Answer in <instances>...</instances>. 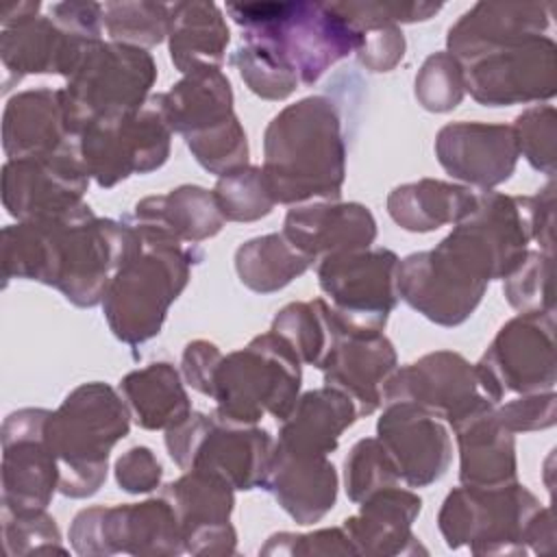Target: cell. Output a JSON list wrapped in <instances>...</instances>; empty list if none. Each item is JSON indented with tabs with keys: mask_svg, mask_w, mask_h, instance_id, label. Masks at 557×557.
<instances>
[{
	"mask_svg": "<svg viewBox=\"0 0 557 557\" xmlns=\"http://www.w3.org/2000/svg\"><path fill=\"white\" fill-rule=\"evenodd\" d=\"M157 63L146 48L98 41L63 87L72 131L109 111H131L152 96Z\"/></svg>",
	"mask_w": 557,
	"mask_h": 557,
	"instance_id": "cell-12",
	"label": "cell"
},
{
	"mask_svg": "<svg viewBox=\"0 0 557 557\" xmlns=\"http://www.w3.org/2000/svg\"><path fill=\"white\" fill-rule=\"evenodd\" d=\"M78 148L65 113L63 89L37 87L11 96L2 111V150L7 159L44 157Z\"/></svg>",
	"mask_w": 557,
	"mask_h": 557,
	"instance_id": "cell-27",
	"label": "cell"
},
{
	"mask_svg": "<svg viewBox=\"0 0 557 557\" xmlns=\"http://www.w3.org/2000/svg\"><path fill=\"white\" fill-rule=\"evenodd\" d=\"M461 67L466 91L483 107L529 104L557 94V46L548 35L492 48Z\"/></svg>",
	"mask_w": 557,
	"mask_h": 557,
	"instance_id": "cell-16",
	"label": "cell"
},
{
	"mask_svg": "<svg viewBox=\"0 0 557 557\" xmlns=\"http://www.w3.org/2000/svg\"><path fill=\"white\" fill-rule=\"evenodd\" d=\"M222 357L224 355L220 352V348L213 342H207V339L189 342L183 348V355H181L183 381L191 389L209 396L211 385H213V374H215L218 363L222 361Z\"/></svg>",
	"mask_w": 557,
	"mask_h": 557,
	"instance_id": "cell-52",
	"label": "cell"
},
{
	"mask_svg": "<svg viewBox=\"0 0 557 557\" xmlns=\"http://www.w3.org/2000/svg\"><path fill=\"white\" fill-rule=\"evenodd\" d=\"M413 94L418 104L431 113L453 111L466 96L461 63L448 50L431 52L416 74Z\"/></svg>",
	"mask_w": 557,
	"mask_h": 557,
	"instance_id": "cell-42",
	"label": "cell"
},
{
	"mask_svg": "<svg viewBox=\"0 0 557 557\" xmlns=\"http://www.w3.org/2000/svg\"><path fill=\"white\" fill-rule=\"evenodd\" d=\"M226 15L242 28V41L265 52L300 87H311L359 48V30L331 2H228Z\"/></svg>",
	"mask_w": 557,
	"mask_h": 557,
	"instance_id": "cell-3",
	"label": "cell"
},
{
	"mask_svg": "<svg viewBox=\"0 0 557 557\" xmlns=\"http://www.w3.org/2000/svg\"><path fill=\"white\" fill-rule=\"evenodd\" d=\"M2 535L9 555L28 553H65L61 533L50 513L41 511H9L2 509Z\"/></svg>",
	"mask_w": 557,
	"mask_h": 557,
	"instance_id": "cell-46",
	"label": "cell"
},
{
	"mask_svg": "<svg viewBox=\"0 0 557 557\" xmlns=\"http://www.w3.org/2000/svg\"><path fill=\"white\" fill-rule=\"evenodd\" d=\"M535 202V237L533 242L540 244V250L553 255V224H555V185L553 178L533 194Z\"/></svg>",
	"mask_w": 557,
	"mask_h": 557,
	"instance_id": "cell-53",
	"label": "cell"
},
{
	"mask_svg": "<svg viewBox=\"0 0 557 557\" xmlns=\"http://www.w3.org/2000/svg\"><path fill=\"white\" fill-rule=\"evenodd\" d=\"M339 318L324 298L296 300L276 311L270 331L285 339L305 366L320 368L337 333Z\"/></svg>",
	"mask_w": 557,
	"mask_h": 557,
	"instance_id": "cell-38",
	"label": "cell"
},
{
	"mask_svg": "<svg viewBox=\"0 0 557 557\" xmlns=\"http://www.w3.org/2000/svg\"><path fill=\"white\" fill-rule=\"evenodd\" d=\"M300 252L320 261L331 255L370 248L376 220L361 202L313 200L287 211L281 231Z\"/></svg>",
	"mask_w": 557,
	"mask_h": 557,
	"instance_id": "cell-26",
	"label": "cell"
},
{
	"mask_svg": "<svg viewBox=\"0 0 557 557\" xmlns=\"http://www.w3.org/2000/svg\"><path fill=\"white\" fill-rule=\"evenodd\" d=\"M165 448L183 472H209L235 492H248L263 483L274 437L257 424H239L215 411H191L165 431Z\"/></svg>",
	"mask_w": 557,
	"mask_h": 557,
	"instance_id": "cell-10",
	"label": "cell"
},
{
	"mask_svg": "<svg viewBox=\"0 0 557 557\" xmlns=\"http://www.w3.org/2000/svg\"><path fill=\"white\" fill-rule=\"evenodd\" d=\"M435 157L457 181L476 189H494L511 178L518 146L509 124L450 122L435 135Z\"/></svg>",
	"mask_w": 557,
	"mask_h": 557,
	"instance_id": "cell-23",
	"label": "cell"
},
{
	"mask_svg": "<svg viewBox=\"0 0 557 557\" xmlns=\"http://www.w3.org/2000/svg\"><path fill=\"white\" fill-rule=\"evenodd\" d=\"M313 263L283 233L252 237L235 250L237 278L255 294H274L287 287Z\"/></svg>",
	"mask_w": 557,
	"mask_h": 557,
	"instance_id": "cell-37",
	"label": "cell"
},
{
	"mask_svg": "<svg viewBox=\"0 0 557 557\" xmlns=\"http://www.w3.org/2000/svg\"><path fill=\"white\" fill-rule=\"evenodd\" d=\"M398 298L440 326L466 322L481 305L487 283L472 278L437 248L398 261Z\"/></svg>",
	"mask_w": 557,
	"mask_h": 557,
	"instance_id": "cell-20",
	"label": "cell"
},
{
	"mask_svg": "<svg viewBox=\"0 0 557 557\" xmlns=\"http://www.w3.org/2000/svg\"><path fill=\"white\" fill-rule=\"evenodd\" d=\"M115 481L128 494H148L159 487L163 466L148 446H133L115 461Z\"/></svg>",
	"mask_w": 557,
	"mask_h": 557,
	"instance_id": "cell-51",
	"label": "cell"
},
{
	"mask_svg": "<svg viewBox=\"0 0 557 557\" xmlns=\"http://www.w3.org/2000/svg\"><path fill=\"white\" fill-rule=\"evenodd\" d=\"M376 437L407 487H426L450 466L448 424L416 403H387L376 422Z\"/></svg>",
	"mask_w": 557,
	"mask_h": 557,
	"instance_id": "cell-21",
	"label": "cell"
},
{
	"mask_svg": "<svg viewBox=\"0 0 557 557\" xmlns=\"http://www.w3.org/2000/svg\"><path fill=\"white\" fill-rule=\"evenodd\" d=\"M337 483L329 455L289 450L274 440L261 487L296 524L320 522L337 500Z\"/></svg>",
	"mask_w": 557,
	"mask_h": 557,
	"instance_id": "cell-25",
	"label": "cell"
},
{
	"mask_svg": "<svg viewBox=\"0 0 557 557\" xmlns=\"http://www.w3.org/2000/svg\"><path fill=\"white\" fill-rule=\"evenodd\" d=\"M131 409L117 387L81 383L48 413L44 437L59 463V494L94 496L107 481L109 455L131 431Z\"/></svg>",
	"mask_w": 557,
	"mask_h": 557,
	"instance_id": "cell-4",
	"label": "cell"
},
{
	"mask_svg": "<svg viewBox=\"0 0 557 557\" xmlns=\"http://www.w3.org/2000/svg\"><path fill=\"white\" fill-rule=\"evenodd\" d=\"M231 30L222 9L207 0L170 4L168 48L181 74L200 67H222Z\"/></svg>",
	"mask_w": 557,
	"mask_h": 557,
	"instance_id": "cell-33",
	"label": "cell"
},
{
	"mask_svg": "<svg viewBox=\"0 0 557 557\" xmlns=\"http://www.w3.org/2000/svg\"><path fill=\"white\" fill-rule=\"evenodd\" d=\"M137 233L139 248L115 272L100 302L111 333L128 346H139L161 333L172 302L183 294L191 268L202 259L198 246L144 228Z\"/></svg>",
	"mask_w": 557,
	"mask_h": 557,
	"instance_id": "cell-5",
	"label": "cell"
},
{
	"mask_svg": "<svg viewBox=\"0 0 557 557\" xmlns=\"http://www.w3.org/2000/svg\"><path fill=\"white\" fill-rule=\"evenodd\" d=\"M398 255L389 248H363L318 261V285L344 326L383 331L398 305Z\"/></svg>",
	"mask_w": 557,
	"mask_h": 557,
	"instance_id": "cell-15",
	"label": "cell"
},
{
	"mask_svg": "<svg viewBox=\"0 0 557 557\" xmlns=\"http://www.w3.org/2000/svg\"><path fill=\"white\" fill-rule=\"evenodd\" d=\"M359 30L357 59L370 72H389L394 70L407 50L405 35L396 24H379Z\"/></svg>",
	"mask_w": 557,
	"mask_h": 557,
	"instance_id": "cell-50",
	"label": "cell"
},
{
	"mask_svg": "<svg viewBox=\"0 0 557 557\" xmlns=\"http://www.w3.org/2000/svg\"><path fill=\"white\" fill-rule=\"evenodd\" d=\"M48 413L26 407L2 422V509L41 511L59 492V463L44 437Z\"/></svg>",
	"mask_w": 557,
	"mask_h": 557,
	"instance_id": "cell-17",
	"label": "cell"
},
{
	"mask_svg": "<svg viewBox=\"0 0 557 557\" xmlns=\"http://www.w3.org/2000/svg\"><path fill=\"white\" fill-rule=\"evenodd\" d=\"M540 500L518 481L503 485H459L437 513L448 548L468 546L474 555H524L531 544Z\"/></svg>",
	"mask_w": 557,
	"mask_h": 557,
	"instance_id": "cell-8",
	"label": "cell"
},
{
	"mask_svg": "<svg viewBox=\"0 0 557 557\" xmlns=\"http://www.w3.org/2000/svg\"><path fill=\"white\" fill-rule=\"evenodd\" d=\"M233 102L231 81L222 67L191 70L161 94L165 120L183 139L231 120Z\"/></svg>",
	"mask_w": 557,
	"mask_h": 557,
	"instance_id": "cell-34",
	"label": "cell"
},
{
	"mask_svg": "<svg viewBox=\"0 0 557 557\" xmlns=\"http://www.w3.org/2000/svg\"><path fill=\"white\" fill-rule=\"evenodd\" d=\"M333 9L344 15L355 28H368L379 24H413L426 22L442 11V2L424 0H366V2H331Z\"/></svg>",
	"mask_w": 557,
	"mask_h": 557,
	"instance_id": "cell-47",
	"label": "cell"
},
{
	"mask_svg": "<svg viewBox=\"0 0 557 557\" xmlns=\"http://www.w3.org/2000/svg\"><path fill=\"white\" fill-rule=\"evenodd\" d=\"M555 392H537V394H522L513 398H505L496 405L498 420L511 433H529L550 429L555 424Z\"/></svg>",
	"mask_w": 557,
	"mask_h": 557,
	"instance_id": "cell-49",
	"label": "cell"
},
{
	"mask_svg": "<svg viewBox=\"0 0 557 557\" xmlns=\"http://www.w3.org/2000/svg\"><path fill=\"white\" fill-rule=\"evenodd\" d=\"M300 385L302 361L285 339L268 331L222 357L209 398L215 400L218 416L239 424H259L265 413L283 422Z\"/></svg>",
	"mask_w": 557,
	"mask_h": 557,
	"instance_id": "cell-6",
	"label": "cell"
},
{
	"mask_svg": "<svg viewBox=\"0 0 557 557\" xmlns=\"http://www.w3.org/2000/svg\"><path fill=\"white\" fill-rule=\"evenodd\" d=\"M518 154L527 163L553 178L555 174V139H557V113L553 104H533L524 109L511 124Z\"/></svg>",
	"mask_w": 557,
	"mask_h": 557,
	"instance_id": "cell-45",
	"label": "cell"
},
{
	"mask_svg": "<svg viewBox=\"0 0 557 557\" xmlns=\"http://www.w3.org/2000/svg\"><path fill=\"white\" fill-rule=\"evenodd\" d=\"M259 555H357L342 527L318 529L311 533L281 531L268 537Z\"/></svg>",
	"mask_w": 557,
	"mask_h": 557,
	"instance_id": "cell-48",
	"label": "cell"
},
{
	"mask_svg": "<svg viewBox=\"0 0 557 557\" xmlns=\"http://www.w3.org/2000/svg\"><path fill=\"white\" fill-rule=\"evenodd\" d=\"M122 220L191 246L215 237L226 222L213 189L200 185H178L165 194L146 196Z\"/></svg>",
	"mask_w": 557,
	"mask_h": 557,
	"instance_id": "cell-30",
	"label": "cell"
},
{
	"mask_svg": "<svg viewBox=\"0 0 557 557\" xmlns=\"http://www.w3.org/2000/svg\"><path fill=\"white\" fill-rule=\"evenodd\" d=\"M550 15V2H476L448 28L446 48L466 63L492 48L546 35Z\"/></svg>",
	"mask_w": 557,
	"mask_h": 557,
	"instance_id": "cell-29",
	"label": "cell"
},
{
	"mask_svg": "<svg viewBox=\"0 0 557 557\" xmlns=\"http://www.w3.org/2000/svg\"><path fill=\"white\" fill-rule=\"evenodd\" d=\"M396 368V348L383 331H355L342 324L318 370L324 376V385L346 394L361 418L374 413L383 405L385 383Z\"/></svg>",
	"mask_w": 557,
	"mask_h": 557,
	"instance_id": "cell-24",
	"label": "cell"
},
{
	"mask_svg": "<svg viewBox=\"0 0 557 557\" xmlns=\"http://www.w3.org/2000/svg\"><path fill=\"white\" fill-rule=\"evenodd\" d=\"M139 242L133 224L98 218L83 202L54 218L4 226L0 233L2 278L4 283L37 281L54 287L76 307H96Z\"/></svg>",
	"mask_w": 557,
	"mask_h": 557,
	"instance_id": "cell-1",
	"label": "cell"
},
{
	"mask_svg": "<svg viewBox=\"0 0 557 557\" xmlns=\"http://www.w3.org/2000/svg\"><path fill=\"white\" fill-rule=\"evenodd\" d=\"M533 237V196L479 189L474 209L435 248L466 274L490 285L522 261Z\"/></svg>",
	"mask_w": 557,
	"mask_h": 557,
	"instance_id": "cell-9",
	"label": "cell"
},
{
	"mask_svg": "<svg viewBox=\"0 0 557 557\" xmlns=\"http://www.w3.org/2000/svg\"><path fill=\"white\" fill-rule=\"evenodd\" d=\"M137 426L168 431L191 413L183 374L170 361H154L122 376L117 385Z\"/></svg>",
	"mask_w": 557,
	"mask_h": 557,
	"instance_id": "cell-35",
	"label": "cell"
},
{
	"mask_svg": "<svg viewBox=\"0 0 557 557\" xmlns=\"http://www.w3.org/2000/svg\"><path fill=\"white\" fill-rule=\"evenodd\" d=\"M355 403L335 387L322 385L298 396L289 416L281 422L276 444L311 455L335 453L342 433L355 424Z\"/></svg>",
	"mask_w": 557,
	"mask_h": 557,
	"instance_id": "cell-32",
	"label": "cell"
},
{
	"mask_svg": "<svg viewBox=\"0 0 557 557\" xmlns=\"http://www.w3.org/2000/svg\"><path fill=\"white\" fill-rule=\"evenodd\" d=\"M474 370L496 405L509 396L555 392V311H524L505 322Z\"/></svg>",
	"mask_w": 557,
	"mask_h": 557,
	"instance_id": "cell-13",
	"label": "cell"
},
{
	"mask_svg": "<svg viewBox=\"0 0 557 557\" xmlns=\"http://www.w3.org/2000/svg\"><path fill=\"white\" fill-rule=\"evenodd\" d=\"M87 187L89 174L78 148L7 159L2 165V205L17 222L67 213L85 202Z\"/></svg>",
	"mask_w": 557,
	"mask_h": 557,
	"instance_id": "cell-18",
	"label": "cell"
},
{
	"mask_svg": "<svg viewBox=\"0 0 557 557\" xmlns=\"http://www.w3.org/2000/svg\"><path fill=\"white\" fill-rule=\"evenodd\" d=\"M553 255L544 250H527L522 261L503 278L507 302L524 311H555L553 298Z\"/></svg>",
	"mask_w": 557,
	"mask_h": 557,
	"instance_id": "cell-43",
	"label": "cell"
},
{
	"mask_svg": "<svg viewBox=\"0 0 557 557\" xmlns=\"http://www.w3.org/2000/svg\"><path fill=\"white\" fill-rule=\"evenodd\" d=\"M185 146L189 148L191 157L215 176L248 165V137L237 115L202 133L185 137Z\"/></svg>",
	"mask_w": 557,
	"mask_h": 557,
	"instance_id": "cell-44",
	"label": "cell"
},
{
	"mask_svg": "<svg viewBox=\"0 0 557 557\" xmlns=\"http://www.w3.org/2000/svg\"><path fill=\"white\" fill-rule=\"evenodd\" d=\"M176 511L185 553L191 555H233L237 531L231 522L235 490L200 470H187L161 490Z\"/></svg>",
	"mask_w": 557,
	"mask_h": 557,
	"instance_id": "cell-22",
	"label": "cell"
},
{
	"mask_svg": "<svg viewBox=\"0 0 557 557\" xmlns=\"http://www.w3.org/2000/svg\"><path fill=\"white\" fill-rule=\"evenodd\" d=\"M76 555H181L183 533L174 507L161 494L141 503L81 509L70 524Z\"/></svg>",
	"mask_w": 557,
	"mask_h": 557,
	"instance_id": "cell-14",
	"label": "cell"
},
{
	"mask_svg": "<svg viewBox=\"0 0 557 557\" xmlns=\"http://www.w3.org/2000/svg\"><path fill=\"white\" fill-rule=\"evenodd\" d=\"M172 148L161 94H152L131 111H109L87 122L78 133L83 165L100 187L109 189L133 174L159 170Z\"/></svg>",
	"mask_w": 557,
	"mask_h": 557,
	"instance_id": "cell-11",
	"label": "cell"
},
{
	"mask_svg": "<svg viewBox=\"0 0 557 557\" xmlns=\"http://www.w3.org/2000/svg\"><path fill=\"white\" fill-rule=\"evenodd\" d=\"M102 24L111 41L152 48L168 39L170 4L165 2H104Z\"/></svg>",
	"mask_w": 557,
	"mask_h": 557,
	"instance_id": "cell-39",
	"label": "cell"
},
{
	"mask_svg": "<svg viewBox=\"0 0 557 557\" xmlns=\"http://www.w3.org/2000/svg\"><path fill=\"white\" fill-rule=\"evenodd\" d=\"M476 205V191L437 178H420L398 185L387 196L389 218L409 233H431L444 224H457Z\"/></svg>",
	"mask_w": 557,
	"mask_h": 557,
	"instance_id": "cell-36",
	"label": "cell"
},
{
	"mask_svg": "<svg viewBox=\"0 0 557 557\" xmlns=\"http://www.w3.org/2000/svg\"><path fill=\"white\" fill-rule=\"evenodd\" d=\"M102 2H54L46 15L17 20L0 30L2 91L30 74L70 78L102 41Z\"/></svg>",
	"mask_w": 557,
	"mask_h": 557,
	"instance_id": "cell-7",
	"label": "cell"
},
{
	"mask_svg": "<svg viewBox=\"0 0 557 557\" xmlns=\"http://www.w3.org/2000/svg\"><path fill=\"white\" fill-rule=\"evenodd\" d=\"M263 181L276 205L339 200L346 139L337 104L307 96L281 109L263 133Z\"/></svg>",
	"mask_w": 557,
	"mask_h": 557,
	"instance_id": "cell-2",
	"label": "cell"
},
{
	"mask_svg": "<svg viewBox=\"0 0 557 557\" xmlns=\"http://www.w3.org/2000/svg\"><path fill=\"white\" fill-rule=\"evenodd\" d=\"M422 511V498L405 487H383L359 503V511L342 522L357 555L426 553L411 527Z\"/></svg>",
	"mask_w": 557,
	"mask_h": 557,
	"instance_id": "cell-28",
	"label": "cell"
},
{
	"mask_svg": "<svg viewBox=\"0 0 557 557\" xmlns=\"http://www.w3.org/2000/svg\"><path fill=\"white\" fill-rule=\"evenodd\" d=\"M213 196L226 222H257L272 213L274 200L259 165H242L218 176Z\"/></svg>",
	"mask_w": 557,
	"mask_h": 557,
	"instance_id": "cell-40",
	"label": "cell"
},
{
	"mask_svg": "<svg viewBox=\"0 0 557 557\" xmlns=\"http://www.w3.org/2000/svg\"><path fill=\"white\" fill-rule=\"evenodd\" d=\"M398 470L379 437L359 440L344 459V490L348 500L361 503L370 494L398 485Z\"/></svg>",
	"mask_w": 557,
	"mask_h": 557,
	"instance_id": "cell-41",
	"label": "cell"
},
{
	"mask_svg": "<svg viewBox=\"0 0 557 557\" xmlns=\"http://www.w3.org/2000/svg\"><path fill=\"white\" fill-rule=\"evenodd\" d=\"M459 448L461 485H503L516 481V433L496 416V405L487 403L453 424Z\"/></svg>",
	"mask_w": 557,
	"mask_h": 557,
	"instance_id": "cell-31",
	"label": "cell"
},
{
	"mask_svg": "<svg viewBox=\"0 0 557 557\" xmlns=\"http://www.w3.org/2000/svg\"><path fill=\"white\" fill-rule=\"evenodd\" d=\"M387 403H416L453 426L492 400L481 389L474 363L459 352L435 350L396 368L383 389Z\"/></svg>",
	"mask_w": 557,
	"mask_h": 557,
	"instance_id": "cell-19",
	"label": "cell"
}]
</instances>
